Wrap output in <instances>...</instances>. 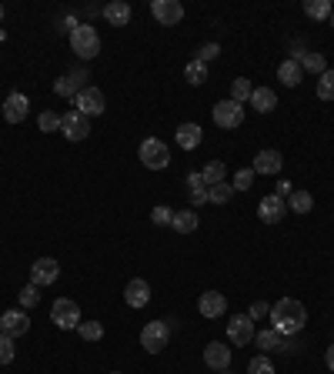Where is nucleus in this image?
I'll use <instances>...</instances> for the list:
<instances>
[{
	"label": "nucleus",
	"instance_id": "1",
	"mask_svg": "<svg viewBox=\"0 0 334 374\" xmlns=\"http://www.w3.org/2000/svg\"><path fill=\"white\" fill-rule=\"evenodd\" d=\"M304 324H308V311H304V304L294 301V297H281L278 304L271 308V328L278 331V334H284V338L301 334Z\"/></svg>",
	"mask_w": 334,
	"mask_h": 374
},
{
	"label": "nucleus",
	"instance_id": "2",
	"mask_svg": "<svg viewBox=\"0 0 334 374\" xmlns=\"http://www.w3.org/2000/svg\"><path fill=\"white\" fill-rule=\"evenodd\" d=\"M70 50H74L77 57H84V60H94V57L100 54L97 31H94L90 23H77V27L70 31Z\"/></svg>",
	"mask_w": 334,
	"mask_h": 374
},
{
	"label": "nucleus",
	"instance_id": "3",
	"mask_svg": "<svg viewBox=\"0 0 334 374\" xmlns=\"http://www.w3.org/2000/svg\"><path fill=\"white\" fill-rule=\"evenodd\" d=\"M137 154H141V164H144L147 171H164V167L171 164V151H167V144L157 141V137H144Z\"/></svg>",
	"mask_w": 334,
	"mask_h": 374
},
{
	"label": "nucleus",
	"instance_id": "4",
	"mask_svg": "<svg viewBox=\"0 0 334 374\" xmlns=\"http://www.w3.org/2000/svg\"><path fill=\"white\" fill-rule=\"evenodd\" d=\"M50 321H54L60 331H70V328H80V308L77 301H70V297H57L54 308H50Z\"/></svg>",
	"mask_w": 334,
	"mask_h": 374
},
{
	"label": "nucleus",
	"instance_id": "5",
	"mask_svg": "<svg viewBox=\"0 0 334 374\" xmlns=\"http://www.w3.org/2000/svg\"><path fill=\"white\" fill-rule=\"evenodd\" d=\"M167 341H171V328L164 321H151V324L141 328V348L147 354H161L167 348Z\"/></svg>",
	"mask_w": 334,
	"mask_h": 374
},
{
	"label": "nucleus",
	"instance_id": "6",
	"mask_svg": "<svg viewBox=\"0 0 334 374\" xmlns=\"http://www.w3.org/2000/svg\"><path fill=\"white\" fill-rule=\"evenodd\" d=\"M211 117L217 127H224V131H234V127H241V121H244V107L237 104V100H217L211 110Z\"/></svg>",
	"mask_w": 334,
	"mask_h": 374
},
{
	"label": "nucleus",
	"instance_id": "7",
	"mask_svg": "<svg viewBox=\"0 0 334 374\" xmlns=\"http://www.w3.org/2000/svg\"><path fill=\"white\" fill-rule=\"evenodd\" d=\"M227 341L237 344V348H247V344L254 341V321L247 318V314H234L227 321Z\"/></svg>",
	"mask_w": 334,
	"mask_h": 374
},
{
	"label": "nucleus",
	"instance_id": "8",
	"mask_svg": "<svg viewBox=\"0 0 334 374\" xmlns=\"http://www.w3.org/2000/svg\"><path fill=\"white\" fill-rule=\"evenodd\" d=\"M60 134H64L67 141H84L90 134V117H84L80 110H67L64 117H60Z\"/></svg>",
	"mask_w": 334,
	"mask_h": 374
},
{
	"label": "nucleus",
	"instance_id": "9",
	"mask_svg": "<svg viewBox=\"0 0 334 374\" xmlns=\"http://www.w3.org/2000/svg\"><path fill=\"white\" fill-rule=\"evenodd\" d=\"M74 104H77V110L84 117H97V114H104V107H107L104 90H97V87H84L77 97H74Z\"/></svg>",
	"mask_w": 334,
	"mask_h": 374
},
{
	"label": "nucleus",
	"instance_id": "10",
	"mask_svg": "<svg viewBox=\"0 0 334 374\" xmlns=\"http://www.w3.org/2000/svg\"><path fill=\"white\" fill-rule=\"evenodd\" d=\"M57 277H60V265H57L54 257H37L31 267V284L37 287H47V284H54Z\"/></svg>",
	"mask_w": 334,
	"mask_h": 374
},
{
	"label": "nucleus",
	"instance_id": "11",
	"mask_svg": "<svg viewBox=\"0 0 334 374\" xmlns=\"http://www.w3.org/2000/svg\"><path fill=\"white\" fill-rule=\"evenodd\" d=\"M27 114H31V100H27V94H21V90L7 94V100H4V121L21 124V121H27Z\"/></svg>",
	"mask_w": 334,
	"mask_h": 374
},
{
	"label": "nucleus",
	"instance_id": "12",
	"mask_svg": "<svg viewBox=\"0 0 334 374\" xmlns=\"http://www.w3.org/2000/svg\"><path fill=\"white\" fill-rule=\"evenodd\" d=\"M151 14H154V21L164 23V27H174V23L184 21V7H181L178 0H154V4H151Z\"/></svg>",
	"mask_w": 334,
	"mask_h": 374
},
{
	"label": "nucleus",
	"instance_id": "13",
	"mask_svg": "<svg viewBox=\"0 0 334 374\" xmlns=\"http://www.w3.org/2000/svg\"><path fill=\"white\" fill-rule=\"evenodd\" d=\"M27 331H31L27 311H7V314L0 318V334H7V338H23Z\"/></svg>",
	"mask_w": 334,
	"mask_h": 374
},
{
	"label": "nucleus",
	"instance_id": "14",
	"mask_svg": "<svg viewBox=\"0 0 334 374\" xmlns=\"http://www.w3.org/2000/svg\"><path fill=\"white\" fill-rule=\"evenodd\" d=\"M198 311H200V318H208V321L221 318L224 311H227V297H224L221 291H204L198 301Z\"/></svg>",
	"mask_w": 334,
	"mask_h": 374
},
{
	"label": "nucleus",
	"instance_id": "15",
	"mask_svg": "<svg viewBox=\"0 0 334 374\" xmlns=\"http://www.w3.org/2000/svg\"><path fill=\"white\" fill-rule=\"evenodd\" d=\"M284 214H288V204H284V198H278V194H267V198L257 204V218L264 220V224H278Z\"/></svg>",
	"mask_w": 334,
	"mask_h": 374
},
{
	"label": "nucleus",
	"instance_id": "16",
	"mask_svg": "<svg viewBox=\"0 0 334 374\" xmlns=\"http://www.w3.org/2000/svg\"><path fill=\"white\" fill-rule=\"evenodd\" d=\"M281 167H284V157H281V151H271V147H267V151H257L254 167H251V171H254V174L274 177V174L281 171Z\"/></svg>",
	"mask_w": 334,
	"mask_h": 374
},
{
	"label": "nucleus",
	"instance_id": "17",
	"mask_svg": "<svg viewBox=\"0 0 334 374\" xmlns=\"http://www.w3.org/2000/svg\"><path fill=\"white\" fill-rule=\"evenodd\" d=\"M204 361H208V368H214V371H227V368H231V348L221 341H211L204 348Z\"/></svg>",
	"mask_w": 334,
	"mask_h": 374
},
{
	"label": "nucleus",
	"instance_id": "18",
	"mask_svg": "<svg viewBox=\"0 0 334 374\" xmlns=\"http://www.w3.org/2000/svg\"><path fill=\"white\" fill-rule=\"evenodd\" d=\"M124 301H127L131 308H147V301H151V284H147L144 277H134L131 284L124 287Z\"/></svg>",
	"mask_w": 334,
	"mask_h": 374
},
{
	"label": "nucleus",
	"instance_id": "19",
	"mask_svg": "<svg viewBox=\"0 0 334 374\" xmlns=\"http://www.w3.org/2000/svg\"><path fill=\"white\" fill-rule=\"evenodd\" d=\"M104 17H107V23H114V27H127V23H131V4L111 0V4L104 7Z\"/></svg>",
	"mask_w": 334,
	"mask_h": 374
},
{
	"label": "nucleus",
	"instance_id": "20",
	"mask_svg": "<svg viewBox=\"0 0 334 374\" xmlns=\"http://www.w3.org/2000/svg\"><path fill=\"white\" fill-rule=\"evenodd\" d=\"M251 107H254L257 114H271V110L278 107L274 90H271V87H254V94H251Z\"/></svg>",
	"mask_w": 334,
	"mask_h": 374
},
{
	"label": "nucleus",
	"instance_id": "21",
	"mask_svg": "<svg viewBox=\"0 0 334 374\" xmlns=\"http://www.w3.org/2000/svg\"><path fill=\"white\" fill-rule=\"evenodd\" d=\"M200 137H204V131H200L198 124H181L178 127V147H184V151L200 147Z\"/></svg>",
	"mask_w": 334,
	"mask_h": 374
},
{
	"label": "nucleus",
	"instance_id": "22",
	"mask_svg": "<svg viewBox=\"0 0 334 374\" xmlns=\"http://www.w3.org/2000/svg\"><path fill=\"white\" fill-rule=\"evenodd\" d=\"M198 224H200V218L194 214V208H188V210H174V220H171V228H174L178 234L198 231Z\"/></svg>",
	"mask_w": 334,
	"mask_h": 374
},
{
	"label": "nucleus",
	"instance_id": "23",
	"mask_svg": "<svg viewBox=\"0 0 334 374\" xmlns=\"http://www.w3.org/2000/svg\"><path fill=\"white\" fill-rule=\"evenodd\" d=\"M57 97H77L80 90H84V74H70V78H60L54 84Z\"/></svg>",
	"mask_w": 334,
	"mask_h": 374
},
{
	"label": "nucleus",
	"instance_id": "24",
	"mask_svg": "<svg viewBox=\"0 0 334 374\" xmlns=\"http://www.w3.org/2000/svg\"><path fill=\"white\" fill-rule=\"evenodd\" d=\"M301 74H304V70H301L298 60H284V64L278 67V80L284 84V87H298V84H301Z\"/></svg>",
	"mask_w": 334,
	"mask_h": 374
},
{
	"label": "nucleus",
	"instance_id": "25",
	"mask_svg": "<svg viewBox=\"0 0 334 374\" xmlns=\"http://www.w3.org/2000/svg\"><path fill=\"white\" fill-rule=\"evenodd\" d=\"M188 191H190V204H194V210H198L200 204H208V184H204V177L200 174L188 177Z\"/></svg>",
	"mask_w": 334,
	"mask_h": 374
},
{
	"label": "nucleus",
	"instance_id": "26",
	"mask_svg": "<svg viewBox=\"0 0 334 374\" xmlns=\"http://www.w3.org/2000/svg\"><path fill=\"white\" fill-rule=\"evenodd\" d=\"M288 208L294 210V214H311V208H314V198H311V194H308V191H291Z\"/></svg>",
	"mask_w": 334,
	"mask_h": 374
},
{
	"label": "nucleus",
	"instance_id": "27",
	"mask_svg": "<svg viewBox=\"0 0 334 374\" xmlns=\"http://www.w3.org/2000/svg\"><path fill=\"white\" fill-rule=\"evenodd\" d=\"M331 11H334L331 0H308V4H304V14H308L311 21H328Z\"/></svg>",
	"mask_w": 334,
	"mask_h": 374
},
{
	"label": "nucleus",
	"instance_id": "28",
	"mask_svg": "<svg viewBox=\"0 0 334 374\" xmlns=\"http://www.w3.org/2000/svg\"><path fill=\"white\" fill-rule=\"evenodd\" d=\"M254 341L261 351H274V348H284V334H278L274 328H267V331H261V334H254Z\"/></svg>",
	"mask_w": 334,
	"mask_h": 374
},
{
	"label": "nucleus",
	"instance_id": "29",
	"mask_svg": "<svg viewBox=\"0 0 334 374\" xmlns=\"http://www.w3.org/2000/svg\"><path fill=\"white\" fill-rule=\"evenodd\" d=\"M224 174H227V167H224V161H211V164L200 171V177H204V184L214 187V184H224Z\"/></svg>",
	"mask_w": 334,
	"mask_h": 374
},
{
	"label": "nucleus",
	"instance_id": "30",
	"mask_svg": "<svg viewBox=\"0 0 334 374\" xmlns=\"http://www.w3.org/2000/svg\"><path fill=\"white\" fill-rule=\"evenodd\" d=\"M294 60L301 64V70H311V74H318V78H321L324 70H328V67H324V57H321V54H298Z\"/></svg>",
	"mask_w": 334,
	"mask_h": 374
},
{
	"label": "nucleus",
	"instance_id": "31",
	"mask_svg": "<svg viewBox=\"0 0 334 374\" xmlns=\"http://www.w3.org/2000/svg\"><path fill=\"white\" fill-rule=\"evenodd\" d=\"M184 78H188L194 87H198V84H204V80H208V64H200L198 57H194V60L184 67Z\"/></svg>",
	"mask_w": 334,
	"mask_h": 374
},
{
	"label": "nucleus",
	"instance_id": "32",
	"mask_svg": "<svg viewBox=\"0 0 334 374\" xmlns=\"http://www.w3.org/2000/svg\"><path fill=\"white\" fill-rule=\"evenodd\" d=\"M251 94H254V87H251V80H247V78H237L231 84V100H237V104L251 100Z\"/></svg>",
	"mask_w": 334,
	"mask_h": 374
},
{
	"label": "nucleus",
	"instance_id": "33",
	"mask_svg": "<svg viewBox=\"0 0 334 374\" xmlns=\"http://www.w3.org/2000/svg\"><path fill=\"white\" fill-rule=\"evenodd\" d=\"M231 198H234V184H214V187H208V201H211V204H227Z\"/></svg>",
	"mask_w": 334,
	"mask_h": 374
},
{
	"label": "nucleus",
	"instance_id": "34",
	"mask_svg": "<svg viewBox=\"0 0 334 374\" xmlns=\"http://www.w3.org/2000/svg\"><path fill=\"white\" fill-rule=\"evenodd\" d=\"M77 331L84 341H100V338H104V324H100V321H80Z\"/></svg>",
	"mask_w": 334,
	"mask_h": 374
},
{
	"label": "nucleus",
	"instance_id": "35",
	"mask_svg": "<svg viewBox=\"0 0 334 374\" xmlns=\"http://www.w3.org/2000/svg\"><path fill=\"white\" fill-rule=\"evenodd\" d=\"M318 97L334 100V70H324L321 78H318Z\"/></svg>",
	"mask_w": 334,
	"mask_h": 374
},
{
	"label": "nucleus",
	"instance_id": "36",
	"mask_svg": "<svg viewBox=\"0 0 334 374\" xmlns=\"http://www.w3.org/2000/svg\"><path fill=\"white\" fill-rule=\"evenodd\" d=\"M37 127H41L44 134L60 131V114H54V110H44V114L37 117Z\"/></svg>",
	"mask_w": 334,
	"mask_h": 374
},
{
	"label": "nucleus",
	"instance_id": "37",
	"mask_svg": "<svg viewBox=\"0 0 334 374\" xmlns=\"http://www.w3.org/2000/svg\"><path fill=\"white\" fill-rule=\"evenodd\" d=\"M247 374H274V364H271L267 354H257V358H251V364H247Z\"/></svg>",
	"mask_w": 334,
	"mask_h": 374
},
{
	"label": "nucleus",
	"instance_id": "38",
	"mask_svg": "<svg viewBox=\"0 0 334 374\" xmlns=\"http://www.w3.org/2000/svg\"><path fill=\"white\" fill-rule=\"evenodd\" d=\"M251 184H254V171H251V167H241V171L234 174V191H251Z\"/></svg>",
	"mask_w": 334,
	"mask_h": 374
},
{
	"label": "nucleus",
	"instance_id": "39",
	"mask_svg": "<svg viewBox=\"0 0 334 374\" xmlns=\"http://www.w3.org/2000/svg\"><path fill=\"white\" fill-rule=\"evenodd\" d=\"M37 301H41V287L37 284H27L21 291V308H37Z\"/></svg>",
	"mask_w": 334,
	"mask_h": 374
},
{
	"label": "nucleus",
	"instance_id": "40",
	"mask_svg": "<svg viewBox=\"0 0 334 374\" xmlns=\"http://www.w3.org/2000/svg\"><path fill=\"white\" fill-rule=\"evenodd\" d=\"M151 220H154L157 228H167V224L174 220V210H171V208H164V204H157V208L151 210Z\"/></svg>",
	"mask_w": 334,
	"mask_h": 374
},
{
	"label": "nucleus",
	"instance_id": "41",
	"mask_svg": "<svg viewBox=\"0 0 334 374\" xmlns=\"http://www.w3.org/2000/svg\"><path fill=\"white\" fill-rule=\"evenodd\" d=\"M14 354H17V348H14V338L0 334V364H11Z\"/></svg>",
	"mask_w": 334,
	"mask_h": 374
},
{
	"label": "nucleus",
	"instance_id": "42",
	"mask_svg": "<svg viewBox=\"0 0 334 374\" xmlns=\"http://www.w3.org/2000/svg\"><path fill=\"white\" fill-rule=\"evenodd\" d=\"M214 57H221V44H204L198 50V60L200 64H208V60H214Z\"/></svg>",
	"mask_w": 334,
	"mask_h": 374
},
{
	"label": "nucleus",
	"instance_id": "43",
	"mask_svg": "<svg viewBox=\"0 0 334 374\" xmlns=\"http://www.w3.org/2000/svg\"><path fill=\"white\" fill-rule=\"evenodd\" d=\"M264 314H271V308H267L264 301H257L254 308H251V314H247V318H251V321H257V318H264Z\"/></svg>",
	"mask_w": 334,
	"mask_h": 374
},
{
	"label": "nucleus",
	"instance_id": "44",
	"mask_svg": "<svg viewBox=\"0 0 334 374\" xmlns=\"http://www.w3.org/2000/svg\"><path fill=\"white\" fill-rule=\"evenodd\" d=\"M291 191H294L291 181H278V198H291Z\"/></svg>",
	"mask_w": 334,
	"mask_h": 374
},
{
	"label": "nucleus",
	"instance_id": "45",
	"mask_svg": "<svg viewBox=\"0 0 334 374\" xmlns=\"http://www.w3.org/2000/svg\"><path fill=\"white\" fill-rule=\"evenodd\" d=\"M324 361H328V371H334V344L328 348V354H324Z\"/></svg>",
	"mask_w": 334,
	"mask_h": 374
},
{
	"label": "nucleus",
	"instance_id": "46",
	"mask_svg": "<svg viewBox=\"0 0 334 374\" xmlns=\"http://www.w3.org/2000/svg\"><path fill=\"white\" fill-rule=\"evenodd\" d=\"M0 21H4V4H0Z\"/></svg>",
	"mask_w": 334,
	"mask_h": 374
},
{
	"label": "nucleus",
	"instance_id": "47",
	"mask_svg": "<svg viewBox=\"0 0 334 374\" xmlns=\"http://www.w3.org/2000/svg\"><path fill=\"white\" fill-rule=\"evenodd\" d=\"M331 27H334V11H331Z\"/></svg>",
	"mask_w": 334,
	"mask_h": 374
},
{
	"label": "nucleus",
	"instance_id": "48",
	"mask_svg": "<svg viewBox=\"0 0 334 374\" xmlns=\"http://www.w3.org/2000/svg\"><path fill=\"white\" fill-rule=\"evenodd\" d=\"M111 374H121V371H111Z\"/></svg>",
	"mask_w": 334,
	"mask_h": 374
},
{
	"label": "nucleus",
	"instance_id": "49",
	"mask_svg": "<svg viewBox=\"0 0 334 374\" xmlns=\"http://www.w3.org/2000/svg\"><path fill=\"white\" fill-rule=\"evenodd\" d=\"M221 374H227V371H221Z\"/></svg>",
	"mask_w": 334,
	"mask_h": 374
}]
</instances>
